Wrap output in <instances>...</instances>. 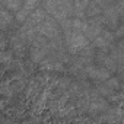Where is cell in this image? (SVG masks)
Instances as JSON below:
<instances>
[{
  "mask_svg": "<svg viewBox=\"0 0 124 124\" xmlns=\"http://www.w3.org/2000/svg\"><path fill=\"white\" fill-rule=\"evenodd\" d=\"M42 8L58 22L75 18V0H44Z\"/></svg>",
  "mask_w": 124,
  "mask_h": 124,
  "instance_id": "1",
  "label": "cell"
},
{
  "mask_svg": "<svg viewBox=\"0 0 124 124\" xmlns=\"http://www.w3.org/2000/svg\"><path fill=\"white\" fill-rule=\"evenodd\" d=\"M63 38H64V42H66V47L70 55L79 54L82 50H85L91 44V41L88 39V37L83 32L73 29V28L63 31Z\"/></svg>",
  "mask_w": 124,
  "mask_h": 124,
  "instance_id": "2",
  "label": "cell"
},
{
  "mask_svg": "<svg viewBox=\"0 0 124 124\" xmlns=\"http://www.w3.org/2000/svg\"><path fill=\"white\" fill-rule=\"evenodd\" d=\"M51 53L50 39L44 35H37L32 42L29 44V58L32 63H41V61Z\"/></svg>",
  "mask_w": 124,
  "mask_h": 124,
  "instance_id": "3",
  "label": "cell"
},
{
  "mask_svg": "<svg viewBox=\"0 0 124 124\" xmlns=\"http://www.w3.org/2000/svg\"><path fill=\"white\" fill-rule=\"evenodd\" d=\"M38 34L44 35L48 39H54V38H58V37L63 35V29H61V25H60V22L55 18L48 15L38 25Z\"/></svg>",
  "mask_w": 124,
  "mask_h": 124,
  "instance_id": "4",
  "label": "cell"
},
{
  "mask_svg": "<svg viewBox=\"0 0 124 124\" xmlns=\"http://www.w3.org/2000/svg\"><path fill=\"white\" fill-rule=\"evenodd\" d=\"M101 19H102L105 28H108V29H111V31H115V29L121 25L123 19H121V13H120V9H118L117 2L111 3L109 6H107V8L104 9V12H102V15H101Z\"/></svg>",
  "mask_w": 124,
  "mask_h": 124,
  "instance_id": "5",
  "label": "cell"
},
{
  "mask_svg": "<svg viewBox=\"0 0 124 124\" xmlns=\"http://www.w3.org/2000/svg\"><path fill=\"white\" fill-rule=\"evenodd\" d=\"M117 35L114 31L108 29V28H104L102 32L92 41V45L99 50V51H109L115 44H117Z\"/></svg>",
  "mask_w": 124,
  "mask_h": 124,
  "instance_id": "6",
  "label": "cell"
},
{
  "mask_svg": "<svg viewBox=\"0 0 124 124\" xmlns=\"http://www.w3.org/2000/svg\"><path fill=\"white\" fill-rule=\"evenodd\" d=\"M111 76H112V73L108 69L99 66L98 63H91L85 69V78H88L93 83H102V82L108 80Z\"/></svg>",
  "mask_w": 124,
  "mask_h": 124,
  "instance_id": "7",
  "label": "cell"
},
{
  "mask_svg": "<svg viewBox=\"0 0 124 124\" xmlns=\"http://www.w3.org/2000/svg\"><path fill=\"white\" fill-rule=\"evenodd\" d=\"M105 28L101 16H96V18H86L85 19V26H83V34L88 37V39L92 42L101 32L102 29Z\"/></svg>",
  "mask_w": 124,
  "mask_h": 124,
  "instance_id": "8",
  "label": "cell"
},
{
  "mask_svg": "<svg viewBox=\"0 0 124 124\" xmlns=\"http://www.w3.org/2000/svg\"><path fill=\"white\" fill-rule=\"evenodd\" d=\"M95 63H98L99 66L108 69L111 73H117L120 72V66L115 61V58L112 57V54L109 51H99L96 50V54H95Z\"/></svg>",
  "mask_w": 124,
  "mask_h": 124,
  "instance_id": "9",
  "label": "cell"
},
{
  "mask_svg": "<svg viewBox=\"0 0 124 124\" xmlns=\"http://www.w3.org/2000/svg\"><path fill=\"white\" fill-rule=\"evenodd\" d=\"M13 12H10L8 8H5V6H2V12H0V23H2V31L3 32H6L8 31V28L9 26H12L13 25V21L16 19V16H13L12 15Z\"/></svg>",
  "mask_w": 124,
  "mask_h": 124,
  "instance_id": "10",
  "label": "cell"
},
{
  "mask_svg": "<svg viewBox=\"0 0 124 124\" xmlns=\"http://www.w3.org/2000/svg\"><path fill=\"white\" fill-rule=\"evenodd\" d=\"M104 12V6L101 3H98L96 0H91L88 8H86V18H96L101 16Z\"/></svg>",
  "mask_w": 124,
  "mask_h": 124,
  "instance_id": "11",
  "label": "cell"
},
{
  "mask_svg": "<svg viewBox=\"0 0 124 124\" xmlns=\"http://www.w3.org/2000/svg\"><path fill=\"white\" fill-rule=\"evenodd\" d=\"M23 3H25V0H2V6L8 8L13 13H18Z\"/></svg>",
  "mask_w": 124,
  "mask_h": 124,
  "instance_id": "12",
  "label": "cell"
},
{
  "mask_svg": "<svg viewBox=\"0 0 124 124\" xmlns=\"http://www.w3.org/2000/svg\"><path fill=\"white\" fill-rule=\"evenodd\" d=\"M117 47H118L121 51H124V37L118 39V42H117Z\"/></svg>",
  "mask_w": 124,
  "mask_h": 124,
  "instance_id": "13",
  "label": "cell"
}]
</instances>
